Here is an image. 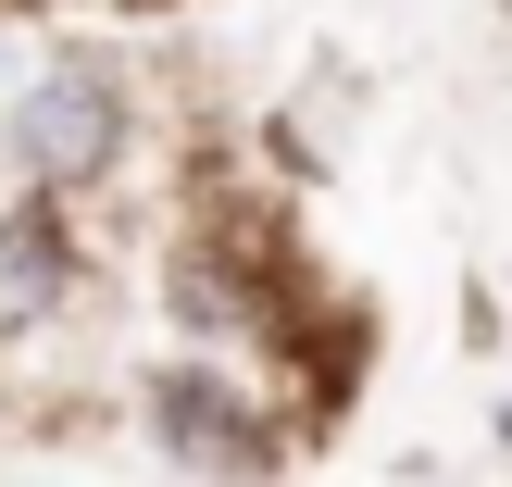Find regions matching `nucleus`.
I'll return each instance as SVG.
<instances>
[{"label": "nucleus", "instance_id": "nucleus-1", "mask_svg": "<svg viewBox=\"0 0 512 487\" xmlns=\"http://www.w3.org/2000/svg\"><path fill=\"white\" fill-rule=\"evenodd\" d=\"M13 138H25L38 175H100L125 150V88L100 63H50L38 88H25V125H13Z\"/></svg>", "mask_w": 512, "mask_h": 487}, {"label": "nucleus", "instance_id": "nucleus-2", "mask_svg": "<svg viewBox=\"0 0 512 487\" xmlns=\"http://www.w3.org/2000/svg\"><path fill=\"white\" fill-rule=\"evenodd\" d=\"M225 413H238L225 388H163V438H200V450H250V438H225Z\"/></svg>", "mask_w": 512, "mask_h": 487}, {"label": "nucleus", "instance_id": "nucleus-3", "mask_svg": "<svg viewBox=\"0 0 512 487\" xmlns=\"http://www.w3.org/2000/svg\"><path fill=\"white\" fill-rule=\"evenodd\" d=\"M500 438H512V425H500Z\"/></svg>", "mask_w": 512, "mask_h": 487}]
</instances>
